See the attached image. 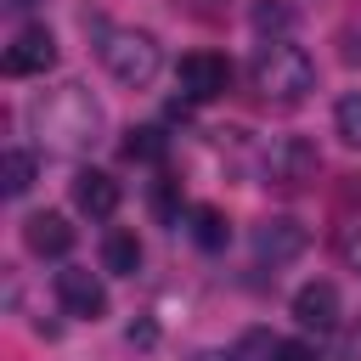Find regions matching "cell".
<instances>
[{"mask_svg": "<svg viewBox=\"0 0 361 361\" xmlns=\"http://www.w3.org/2000/svg\"><path fill=\"white\" fill-rule=\"evenodd\" d=\"M333 130L344 135V147H361V90L338 96V107H333Z\"/></svg>", "mask_w": 361, "mask_h": 361, "instance_id": "18", "label": "cell"}, {"mask_svg": "<svg viewBox=\"0 0 361 361\" xmlns=\"http://www.w3.org/2000/svg\"><path fill=\"white\" fill-rule=\"evenodd\" d=\"M248 73H254V90L265 102H282V107H293L316 90V56L293 39H259Z\"/></svg>", "mask_w": 361, "mask_h": 361, "instance_id": "2", "label": "cell"}, {"mask_svg": "<svg viewBox=\"0 0 361 361\" xmlns=\"http://www.w3.org/2000/svg\"><path fill=\"white\" fill-rule=\"evenodd\" d=\"M175 79H180L186 102H214V96L231 90V62L220 51H186L180 68H175Z\"/></svg>", "mask_w": 361, "mask_h": 361, "instance_id": "8", "label": "cell"}, {"mask_svg": "<svg viewBox=\"0 0 361 361\" xmlns=\"http://www.w3.org/2000/svg\"><path fill=\"white\" fill-rule=\"evenodd\" d=\"M338 288L333 282H305L299 293H293V322L299 327H316V333H327V327H338Z\"/></svg>", "mask_w": 361, "mask_h": 361, "instance_id": "11", "label": "cell"}, {"mask_svg": "<svg viewBox=\"0 0 361 361\" xmlns=\"http://www.w3.org/2000/svg\"><path fill=\"white\" fill-rule=\"evenodd\" d=\"M248 23H254L259 39H288V28L299 23V11H293L288 0H254V6H248Z\"/></svg>", "mask_w": 361, "mask_h": 361, "instance_id": "13", "label": "cell"}, {"mask_svg": "<svg viewBox=\"0 0 361 361\" xmlns=\"http://www.w3.org/2000/svg\"><path fill=\"white\" fill-rule=\"evenodd\" d=\"M226 237H231V226H226V214H220L214 203H197V209H192V243L214 254V248H226Z\"/></svg>", "mask_w": 361, "mask_h": 361, "instance_id": "15", "label": "cell"}, {"mask_svg": "<svg viewBox=\"0 0 361 361\" xmlns=\"http://www.w3.org/2000/svg\"><path fill=\"white\" fill-rule=\"evenodd\" d=\"M34 169H39V158H34L28 147H11V152L0 158V180H6V197H23V192L34 186Z\"/></svg>", "mask_w": 361, "mask_h": 361, "instance_id": "14", "label": "cell"}, {"mask_svg": "<svg viewBox=\"0 0 361 361\" xmlns=\"http://www.w3.org/2000/svg\"><path fill=\"white\" fill-rule=\"evenodd\" d=\"M6 6H11V11H23V6H34V0H6Z\"/></svg>", "mask_w": 361, "mask_h": 361, "instance_id": "22", "label": "cell"}, {"mask_svg": "<svg viewBox=\"0 0 361 361\" xmlns=\"http://www.w3.org/2000/svg\"><path fill=\"white\" fill-rule=\"evenodd\" d=\"M130 344H141V350L158 344V327H152V322H130Z\"/></svg>", "mask_w": 361, "mask_h": 361, "instance_id": "21", "label": "cell"}, {"mask_svg": "<svg viewBox=\"0 0 361 361\" xmlns=\"http://www.w3.org/2000/svg\"><path fill=\"white\" fill-rule=\"evenodd\" d=\"M23 124H28L34 147H45V152H85V147H96V135L107 130V113H102V102L90 96V85L68 79V85H56V90L28 96Z\"/></svg>", "mask_w": 361, "mask_h": 361, "instance_id": "1", "label": "cell"}, {"mask_svg": "<svg viewBox=\"0 0 361 361\" xmlns=\"http://www.w3.org/2000/svg\"><path fill=\"white\" fill-rule=\"evenodd\" d=\"M118 147H124V158H130V164H164V135H158L152 124H130Z\"/></svg>", "mask_w": 361, "mask_h": 361, "instance_id": "16", "label": "cell"}, {"mask_svg": "<svg viewBox=\"0 0 361 361\" xmlns=\"http://www.w3.org/2000/svg\"><path fill=\"white\" fill-rule=\"evenodd\" d=\"M248 248H254L259 265H288V259H299L310 248V226L293 220V214H271V220H259L248 231Z\"/></svg>", "mask_w": 361, "mask_h": 361, "instance_id": "5", "label": "cell"}, {"mask_svg": "<svg viewBox=\"0 0 361 361\" xmlns=\"http://www.w3.org/2000/svg\"><path fill=\"white\" fill-rule=\"evenodd\" d=\"M96 51H102V68L130 90H147L158 79V68H164V51H158V39L147 28H107Z\"/></svg>", "mask_w": 361, "mask_h": 361, "instance_id": "3", "label": "cell"}, {"mask_svg": "<svg viewBox=\"0 0 361 361\" xmlns=\"http://www.w3.org/2000/svg\"><path fill=\"white\" fill-rule=\"evenodd\" d=\"M102 271L135 276V271H141V237H135V231H107V237H102Z\"/></svg>", "mask_w": 361, "mask_h": 361, "instance_id": "12", "label": "cell"}, {"mask_svg": "<svg viewBox=\"0 0 361 361\" xmlns=\"http://www.w3.org/2000/svg\"><path fill=\"white\" fill-rule=\"evenodd\" d=\"M316 169H322V152H316L305 135H276V141L265 147V164H259L265 186H276V192H299V186H310Z\"/></svg>", "mask_w": 361, "mask_h": 361, "instance_id": "4", "label": "cell"}, {"mask_svg": "<svg viewBox=\"0 0 361 361\" xmlns=\"http://www.w3.org/2000/svg\"><path fill=\"white\" fill-rule=\"evenodd\" d=\"M338 259H344V265L361 276V214H355V220L338 231Z\"/></svg>", "mask_w": 361, "mask_h": 361, "instance_id": "19", "label": "cell"}, {"mask_svg": "<svg viewBox=\"0 0 361 361\" xmlns=\"http://www.w3.org/2000/svg\"><path fill=\"white\" fill-rule=\"evenodd\" d=\"M276 344H282V338H271L265 327H248V333L231 344V355H226V361H276Z\"/></svg>", "mask_w": 361, "mask_h": 361, "instance_id": "17", "label": "cell"}, {"mask_svg": "<svg viewBox=\"0 0 361 361\" xmlns=\"http://www.w3.org/2000/svg\"><path fill=\"white\" fill-rule=\"evenodd\" d=\"M68 192H73V209L90 214V220H107V214L118 209V197H124V186H118L107 169H79V175L68 180Z\"/></svg>", "mask_w": 361, "mask_h": 361, "instance_id": "9", "label": "cell"}, {"mask_svg": "<svg viewBox=\"0 0 361 361\" xmlns=\"http://www.w3.org/2000/svg\"><path fill=\"white\" fill-rule=\"evenodd\" d=\"M56 34L45 28V23H28L11 45H6V56H0V68L11 73V79H39V73H51L56 68Z\"/></svg>", "mask_w": 361, "mask_h": 361, "instance_id": "6", "label": "cell"}, {"mask_svg": "<svg viewBox=\"0 0 361 361\" xmlns=\"http://www.w3.org/2000/svg\"><path fill=\"white\" fill-rule=\"evenodd\" d=\"M51 288H56V305H62L73 322H102V316H107V288H102L96 271H85V265H62Z\"/></svg>", "mask_w": 361, "mask_h": 361, "instance_id": "7", "label": "cell"}, {"mask_svg": "<svg viewBox=\"0 0 361 361\" xmlns=\"http://www.w3.org/2000/svg\"><path fill=\"white\" fill-rule=\"evenodd\" d=\"M276 361H322V355H316L310 338H282V344H276Z\"/></svg>", "mask_w": 361, "mask_h": 361, "instance_id": "20", "label": "cell"}, {"mask_svg": "<svg viewBox=\"0 0 361 361\" xmlns=\"http://www.w3.org/2000/svg\"><path fill=\"white\" fill-rule=\"evenodd\" d=\"M73 226H68V214H56V209H39V214H28L23 220V243H28V254H39V259H62L68 248H73Z\"/></svg>", "mask_w": 361, "mask_h": 361, "instance_id": "10", "label": "cell"}]
</instances>
